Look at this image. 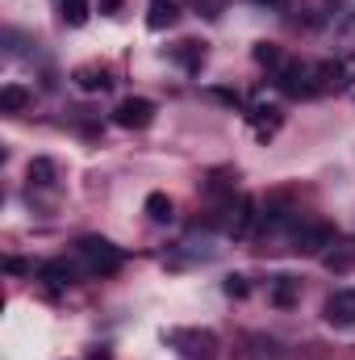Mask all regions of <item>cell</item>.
Returning <instances> with one entry per match:
<instances>
[{
    "mask_svg": "<svg viewBox=\"0 0 355 360\" xmlns=\"http://www.w3.org/2000/svg\"><path fill=\"white\" fill-rule=\"evenodd\" d=\"M176 21H180L176 0H151V4H147V25H151V30H172Z\"/></svg>",
    "mask_w": 355,
    "mask_h": 360,
    "instance_id": "10",
    "label": "cell"
},
{
    "mask_svg": "<svg viewBox=\"0 0 355 360\" xmlns=\"http://www.w3.org/2000/svg\"><path fill=\"white\" fill-rule=\"evenodd\" d=\"M255 63H264V68H280V46L276 42H255Z\"/></svg>",
    "mask_w": 355,
    "mask_h": 360,
    "instance_id": "19",
    "label": "cell"
},
{
    "mask_svg": "<svg viewBox=\"0 0 355 360\" xmlns=\"http://www.w3.org/2000/svg\"><path fill=\"white\" fill-rule=\"evenodd\" d=\"M147 218H151V222H172V218H176L172 197H168V193H151V197H147Z\"/></svg>",
    "mask_w": 355,
    "mask_h": 360,
    "instance_id": "14",
    "label": "cell"
},
{
    "mask_svg": "<svg viewBox=\"0 0 355 360\" xmlns=\"http://www.w3.org/2000/svg\"><path fill=\"white\" fill-rule=\"evenodd\" d=\"M196 13L209 17V21H217V17L226 13V0H196Z\"/></svg>",
    "mask_w": 355,
    "mask_h": 360,
    "instance_id": "21",
    "label": "cell"
},
{
    "mask_svg": "<svg viewBox=\"0 0 355 360\" xmlns=\"http://www.w3.org/2000/svg\"><path fill=\"white\" fill-rule=\"evenodd\" d=\"M42 281H51V285H76V264L72 260H46L42 269H38Z\"/></svg>",
    "mask_w": 355,
    "mask_h": 360,
    "instance_id": "12",
    "label": "cell"
},
{
    "mask_svg": "<svg viewBox=\"0 0 355 360\" xmlns=\"http://www.w3.org/2000/svg\"><path fill=\"white\" fill-rule=\"evenodd\" d=\"M113 122H117L121 130H147V126L155 122V101H147V96H126V101H117Z\"/></svg>",
    "mask_w": 355,
    "mask_h": 360,
    "instance_id": "2",
    "label": "cell"
},
{
    "mask_svg": "<svg viewBox=\"0 0 355 360\" xmlns=\"http://www.w3.org/2000/svg\"><path fill=\"white\" fill-rule=\"evenodd\" d=\"M326 264H330V269H347L351 260H347V256H326Z\"/></svg>",
    "mask_w": 355,
    "mask_h": 360,
    "instance_id": "24",
    "label": "cell"
},
{
    "mask_svg": "<svg viewBox=\"0 0 355 360\" xmlns=\"http://www.w3.org/2000/svg\"><path fill=\"white\" fill-rule=\"evenodd\" d=\"M172 344L184 356H209L217 340H213V331H172Z\"/></svg>",
    "mask_w": 355,
    "mask_h": 360,
    "instance_id": "7",
    "label": "cell"
},
{
    "mask_svg": "<svg viewBox=\"0 0 355 360\" xmlns=\"http://www.w3.org/2000/svg\"><path fill=\"white\" fill-rule=\"evenodd\" d=\"M276 89L284 92V96H318V80H314V68H305V63H284L280 68V76H276Z\"/></svg>",
    "mask_w": 355,
    "mask_h": 360,
    "instance_id": "4",
    "label": "cell"
},
{
    "mask_svg": "<svg viewBox=\"0 0 355 360\" xmlns=\"http://www.w3.org/2000/svg\"><path fill=\"white\" fill-rule=\"evenodd\" d=\"M172 59H176L188 76H196V72L205 68V42H196V38H184V42H176V46H172Z\"/></svg>",
    "mask_w": 355,
    "mask_h": 360,
    "instance_id": "8",
    "label": "cell"
},
{
    "mask_svg": "<svg viewBox=\"0 0 355 360\" xmlns=\"http://www.w3.org/2000/svg\"><path fill=\"white\" fill-rule=\"evenodd\" d=\"M330 243H335L330 222H297L293 226V252H301V256H314V252H322Z\"/></svg>",
    "mask_w": 355,
    "mask_h": 360,
    "instance_id": "3",
    "label": "cell"
},
{
    "mask_svg": "<svg viewBox=\"0 0 355 360\" xmlns=\"http://www.w3.org/2000/svg\"><path fill=\"white\" fill-rule=\"evenodd\" d=\"M4 269L13 272V276H21V272H29V264L25 260H4Z\"/></svg>",
    "mask_w": 355,
    "mask_h": 360,
    "instance_id": "23",
    "label": "cell"
},
{
    "mask_svg": "<svg viewBox=\"0 0 355 360\" xmlns=\"http://www.w3.org/2000/svg\"><path fill=\"white\" fill-rule=\"evenodd\" d=\"M260 4H280V0H260Z\"/></svg>",
    "mask_w": 355,
    "mask_h": 360,
    "instance_id": "27",
    "label": "cell"
},
{
    "mask_svg": "<svg viewBox=\"0 0 355 360\" xmlns=\"http://www.w3.org/2000/svg\"><path fill=\"white\" fill-rule=\"evenodd\" d=\"M59 17H63V25H84L88 21V0H59Z\"/></svg>",
    "mask_w": 355,
    "mask_h": 360,
    "instance_id": "17",
    "label": "cell"
},
{
    "mask_svg": "<svg viewBox=\"0 0 355 360\" xmlns=\"http://www.w3.org/2000/svg\"><path fill=\"white\" fill-rule=\"evenodd\" d=\"M29 105V89H21V84H4L0 89V109L4 113H21Z\"/></svg>",
    "mask_w": 355,
    "mask_h": 360,
    "instance_id": "16",
    "label": "cell"
},
{
    "mask_svg": "<svg viewBox=\"0 0 355 360\" xmlns=\"http://www.w3.org/2000/svg\"><path fill=\"white\" fill-rule=\"evenodd\" d=\"M25 176H29V184H34V188H51V184H55V164H51L46 155H38V160H29Z\"/></svg>",
    "mask_w": 355,
    "mask_h": 360,
    "instance_id": "15",
    "label": "cell"
},
{
    "mask_svg": "<svg viewBox=\"0 0 355 360\" xmlns=\"http://www.w3.org/2000/svg\"><path fill=\"white\" fill-rule=\"evenodd\" d=\"M326 323L330 327H355V289H339L326 297Z\"/></svg>",
    "mask_w": 355,
    "mask_h": 360,
    "instance_id": "5",
    "label": "cell"
},
{
    "mask_svg": "<svg viewBox=\"0 0 355 360\" xmlns=\"http://www.w3.org/2000/svg\"><path fill=\"white\" fill-rule=\"evenodd\" d=\"M255 222H260V201H255L251 193H243V197H239V214L230 218V235H234V239H247V235L255 231Z\"/></svg>",
    "mask_w": 355,
    "mask_h": 360,
    "instance_id": "6",
    "label": "cell"
},
{
    "mask_svg": "<svg viewBox=\"0 0 355 360\" xmlns=\"http://www.w3.org/2000/svg\"><path fill=\"white\" fill-rule=\"evenodd\" d=\"M247 117H251V126H255V139H264V143L280 130V122H284V117H280V109H272V105H251V113H247Z\"/></svg>",
    "mask_w": 355,
    "mask_h": 360,
    "instance_id": "9",
    "label": "cell"
},
{
    "mask_svg": "<svg viewBox=\"0 0 355 360\" xmlns=\"http://www.w3.org/2000/svg\"><path fill=\"white\" fill-rule=\"evenodd\" d=\"M222 289H226V293H230V297H247V293H251V285H247V276H239V272H230V276H226V285H222Z\"/></svg>",
    "mask_w": 355,
    "mask_h": 360,
    "instance_id": "20",
    "label": "cell"
},
{
    "mask_svg": "<svg viewBox=\"0 0 355 360\" xmlns=\"http://www.w3.org/2000/svg\"><path fill=\"white\" fill-rule=\"evenodd\" d=\"M314 80H318V92L335 89V84H347V80H343V63H339V59L318 63V68H314Z\"/></svg>",
    "mask_w": 355,
    "mask_h": 360,
    "instance_id": "13",
    "label": "cell"
},
{
    "mask_svg": "<svg viewBox=\"0 0 355 360\" xmlns=\"http://www.w3.org/2000/svg\"><path fill=\"white\" fill-rule=\"evenodd\" d=\"M347 92H351V101H355V80H347Z\"/></svg>",
    "mask_w": 355,
    "mask_h": 360,
    "instance_id": "26",
    "label": "cell"
},
{
    "mask_svg": "<svg viewBox=\"0 0 355 360\" xmlns=\"http://www.w3.org/2000/svg\"><path fill=\"white\" fill-rule=\"evenodd\" d=\"M80 256H84V264H88V272H100V276H109V272L121 269V252L109 243V239H100V235H84L80 239Z\"/></svg>",
    "mask_w": 355,
    "mask_h": 360,
    "instance_id": "1",
    "label": "cell"
},
{
    "mask_svg": "<svg viewBox=\"0 0 355 360\" xmlns=\"http://www.w3.org/2000/svg\"><path fill=\"white\" fill-rule=\"evenodd\" d=\"M272 302H276V306H293V302H297V281H293V276H276Z\"/></svg>",
    "mask_w": 355,
    "mask_h": 360,
    "instance_id": "18",
    "label": "cell"
},
{
    "mask_svg": "<svg viewBox=\"0 0 355 360\" xmlns=\"http://www.w3.org/2000/svg\"><path fill=\"white\" fill-rule=\"evenodd\" d=\"M72 80H76V89L80 92H105L113 80H109V72L105 68H96V63H84V68H76L72 72Z\"/></svg>",
    "mask_w": 355,
    "mask_h": 360,
    "instance_id": "11",
    "label": "cell"
},
{
    "mask_svg": "<svg viewBox=\"0 0 355 360\" xmlns=\"http://www.w3.org/2000/svg\"><path fill=\"white\" fill-rule=\"evenodd\" d=\"M117 4H121V0H100V13H113Z\"/></svg>",
    "mask_w": 355,
    "mask_h": 360,
    "instance_id": "25",
    "label": "cell"
},
{
    "mask_svg": "<svg viewBox=\"0 0 355 360\" xmlns=\"http://www.w3.org/2000/svg\"><path fill=\"white\" fill-rule=\"evenodd\" d=\"M213 96H217L222 105H230V109H243V96H239V92H230V89H213Z\"/></svg>",
    "mask_w": 355,
    "mask_h": 360,
    "instance_id": "22",
    "label": "cell"
}]
</instances>
